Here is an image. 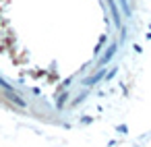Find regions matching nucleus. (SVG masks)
<instances>
[{"mask_svg": "<svg viewBox=\"0 0 151 147\" xmlns=\"http://www.w3.org/2000/svg\"><path fill=\"white\" fill-rule=\"evenodd\" d=\"M0 97H2V99H6V102H11L13 106H17V108H27L29 104H27V99L21 95V93H17V91H6V89H2V91H0Z\"/></svg>", "mask_w": 151, "mask_h": 147, "instance_id": "obj_1", "label": "nucleus"}, {"mask_svg": "<svg viewBox=\"0 0 151 147\" xmlns=\"http://www.w3.org/2000/svg\"><path fill=\"white\" fill-rule=\"evenodd\" d=\"M116 48H118V44H112V46H110V50H108V54L104 56V62H108V60L112 58V54L116 52Z\"/></svg>", "mask_w": 151, "mask_h": 147, "instance_id": "obj_2", "label": "nucleus"}, {"mask_svg": "<svg viewBox=\"0 0 151 147\" xmlns=\"http://www.w3.org/2000/svg\"><path fill=\"white\" fill-rule=\"evenodd\" d=\"M99 79H101V73H99V75H93L91 79H87V81H85V85H93V83H97Z\"/></svg>", "mask_w": 151, "mask_h": 147, "instance_id": "obj_3", "label": "nucleus"}, {"mask_svg": "<svg viewBox=\"0 0 151 147\" xmlns=\"http://www.w3.org/2000/svg\"><path fill=\"white\" fill-rule=\"evenodd\" d=\"M66 99H68V93H62V95H60V97H58V102H56V106H58V108H62V106H64V102H66Z\"/></svg>", "mask_w": 151, "mask_h": 147, "instance_id": "obj_4", "label": "nucleus"}, {"mask_svg": "<svg viewBox=\"0 0 151 147\" xmlns=\"http://www.w3.org/2000/svg\"><path fill=\"white\" fill-rule=\"evenodd\" d=\"M116 130H118V133H126V126H124V124H120V126H118Z\"/></svg>", "mask_w": 151, "mask_h": 147, "instance_id": "obj_5", "label": "nucleus"}, {"mask_svg": "<svg viewBox=\"0 0 151 147\" xmlns=\"http://www.w3.org/2000/svg\"><path fill=\"white\" fill-rule=\"evenodd\" d=\"M122 4H124V6H126V2H124V0H122Z\"/></svg>", "mask_w": 151, "mask_h": 147, "instance_id": "obj_6", "label": "nucleus"}]
</instances>
